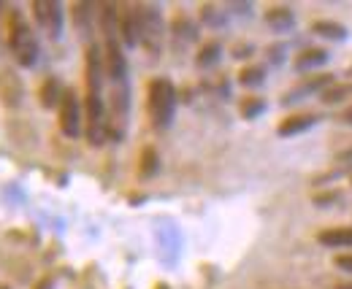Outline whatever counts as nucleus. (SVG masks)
Segmentation results:
<instances>
[{"label": "nucleus", "instance_id": "11", "mask_svg": "<svg viewBox=\"0 0 352 289\" xmlns=\"http://www.w3.org/2000/svg\"><path fill=\"white\" fill-rule=\"evenodd\" d=\"M265 22H268L271 30L285 33V30H290V27L296 25V16H293V11H290L287 5H276V8H271V11L265 14Z\"/></svg>", "mask_w": 352, "mask_h": 289}, {"label": "nucleus", "instance_id": "19", "mask_svg": "<svg viewBox=\"0 0 352 289\" xmlns=\"http://www.w3.org/2000/svg\"><path fill=\"white\" fill-rule=\"evenodd\" d=\"M157 170V154H155V149H144V154H141V176H152Z\"/></svg>", "mask_w": 352, "mask_h": 289}, {"label": "nucleus", "instance_id": "6", "mask_svg": "<svg viewBox=\"0 0 352 289\" xmlns=\"http://www.w3.org/2000/svg\"><path fill=\"white\" fill-rule=\"evenodd\" d=\"M33 16H36L38 27L46 36H52V38L63 36V5L57 0H36L33 3Z\"/></svg>", "mask_w": 352, "mask_h": 289}, {"label": "nucleus", "instance_id": "2", "mask_svg": "<svg viewBox=\"0 0 352 289\" xmlns=\"http://www.w3.org/2000/svg\"><path fill=\"white\" fill-rule=\"evenodd\" d=\"M146 108H149V119L157 130H166L174 122L176 114V86L168 79L157 76L149 82L146 89Z\"/></svg>", "mask_w": 352, "mask_h": 289}, {"label": "nucleus", "instance_id": "15", "mask_svg": "<svg viewBox=\"0 0 352 289\" xmlns=\"http://www.w3.org/2000/svg\"><path fill=\"white\" fill-rule=\"evenodd\" d=\"M239 82L244 84V86H261L265 82V71L258 68V65H250V68H244L239 73Z\"/></svg>", "mask_w": 352, "mask_h": 289}, {"label": "nucleus", "instance_id": "9", "mask_svg": "<svg viewBox=\"0 0 352 289\" xmlns=\"http://www.w3.org/2000/svg\"><path fill=\"white\" fill-rule=\"evenodd\" d=\"M320 117H314V114H296V117H287V119H282V124L276 127V132L282 135V138H290V135H298V132H307L309 127H314Z\"/></svg>", "mask_w": 352, "mask_h": 289}, {"label": "nucleus", "instance_id": "21", "mask_svg": "<svg viewBox=\"0 0 352 289\" xmlns=\"http://www.w3.org/2000/svg\"><path fill=\"white\" fill-rule=\"evenodd\" d=\"M204 22H206V25H220L222 22L214 5H206V8H204Z\"/></svg>", "mask_w": 352, "mask_h": 289}, {"label": "nucleus", "instance_id": "1", "mask_svg": "<svg viewBox=\"0 0 352 289\" xmlns=\"http://www.w3.org/2000/svg\"><path fill=\"white\" fill-rule=\"evenodd\" d=\"M87 97H85V135L92 146H100L109 138V111L103 103V54L98 46L87 49Z\"/></svg>", "mask_w": 352, "mask_h": 289}, {"label": "nucleus", "instance_id": "22", "mask_svg": "<svg viewBox=\"0 0 352 289\" xmlns=\"http://www.w3.org/2000/svg\"><path fill=\"white\" fill-rule=\"evenodd\" d=\"M336 163L342 170H352V149H344L342 154H336Z\"/></svg>", "mask_w": 352, "mask_h": 289}, {"label": "nucleus", "instance_id": "3", "mask_svg": "<svg viewBox=\"0 0 352 289\" xmlns=\"http://www.w3.org/2000/svg\"><path fill=\"white\" fill-rule=\"evenodd\" d=\"M8 49L22 68H30L38 62V38H36L33 27L19 14H14L11 25H8Z\"/></svg>", "mask_w": 352, "mask_h": 289}, {"label": "nucleus", "instance_id": "18", "mask_svg": "<svg viewBox=\"0 0 352 289\" xmlns=\"http://www.w3.org/2000/svg\"><path fill=\"white\" fill-rule=\"evenodd\" d=\"M174 36L176 38H184V41H195L198 38V30L187 22V19H176L174 22Z\"/></svg>", "mask_w": 352, "mask_h": 289}, {"label": "nucleus", "instance_id": "12", "mask_svg": "<svg viewBox=\"0 0 352 289\" xmlns=\"http://www.w3.org/2000/svg\"><path fill=\"white\" fill-rule=\"evenodd\" d=\"M328 51L325 49H307V51H301L298 57H296V71H311V68H320V65H325L328 62Z\"/></svg>", "mask_w": 352, "mask_h": 289}, {"label": "nucleus", "instance_id": "14", "mask_svg": "<svg viewBox=\"0 0 352 289\" xmlns=\"http://www.w3.org/2000/svg\"><path fill=\"white\" fill-rule=\"evenodd\" d=\"M63 84L57 82V79H46L41 84V106L44 108H52V106H60V97H63Z\"/></svg>", "mask_w": 352, "mask_h": 289}, {"label": "nucleus", "instance_id": "5", "mask_svg": "<svg viewBox=\"0 0 352 289\" xmlns=\"http://www.w3.org/2000/svg\"><path fill=\"white\" fill-rule=\"evenodd\" d=\"M60 130L68 135V138H76L82 132V106H79V97L74 89H65L63 97H60Z\"/></svg>", "mask_w": 352, "mask_h": 289}, {"label": "nucleus", "instance_id": "8", "mask_svg": "<svg viewBox=\"0 0 352 289\" xmlns=\"http://www.w3.org/2000/svg\"><path fill=\"white\" fill-rule=\"evenodd\" d=\"M331 84H333V76H331V73L314 76V79H309V82H304L301 86H296L293 92H287V95H285V103H296V100H304L307 95H314V92H322V89H328Z\"/></svg>", "mask_w": 352, "mask_h": 289}, {"label": "nucleus", "instance_id": "4", "mask_svg": "<svg viewBox=\"0 0 352 289\" xmlns=\"http://www.w3.org/2000/svg\"><path fill=\"white\" fill-rule=\"evenodd\" d=\"M135 14H138V43H144L149 54H157L163 49V36H166L160 8L157 5H135Z\"/></svg>", "mask_w": 352, "mask_h": 289}, {"label": "nucleus", "instance_id": "17", "mask_svg": "<svg viewBox=\"0 0 352 289\" xmlns=\"http://www.w3.org/2000/svg\"><path fill=\"white\" fill-rule=\"evenodd\" d=\"M265 111V103L261 97H247L244 103H241V117L244 119H255V117H261Z\"/></svg>", "mask_w": 352, "mask_h": 289}, {"label": "nucleus", "instance_id": "13", "mask_svg": "<svg viewBox=\"0 0 352 289\" xmlns=\"http://www.w3.org/2000/svg\"><path fill=\"white\" fill-rule=\"evenodd\" d=\"M311 33L322 36V38H331V41H344L347 38V30L339 25V22H328V19H320L311 25Z\"/></svg>", "mask_w": 352, "mask_h": 289}, {"label": "nucleus", "instance_id": "23", "mask_svg": "<svg viewBox=\"0 0 352 289\" xmlns=\"http://www.w3.org/2000/svg\"><path fill=\"white\" fill-rule=\"evenodd\" d=\"M344 122L352 124V108H347V111H344Z\"/></svg>", "mask_w": 352, "mask_h": 289}, {"label": "nucleus", "instance_id": "16", "mask_svg": "<svg viewBox=\"0 0 352 289\" xmlns=\"http://www.w3.org/2000/svg\"><path fill=\"white\" fill-rule=\"evenodd\" d=\"M220 43H206L204 49H201V54H198V65L201 68H209V65H214L217 60H220Z\"/></svg>", "mask_w": 352, "mask_h": 289}, {"label": "nucleus", "instance_id": "20", "mask_svg": "<svg viewBox=\"0 0 352 289\" xmlns=\"http://www.w3.org/2000/svg\"><path fill=\"white\" fill-rule=\"evenodd\" d=\"M333 265L339 270H344V273H352V254H336L333 257Z\"/></svg>", "mask_w": 352, "mask_h": 289}, {"label": "nucleus", "instance_id": "10", "mask_svg": "<svg viewBox=\"0 0 352 289\" xmlns=\"http://www.w3.org/2000/svg\"><path fill=\"white\" fill-rule=\"evenodd\" d=\"M120 38L125 41V46H138V14H135V5L125 8L120 14Z\"/></svg>", "mask_w": 352, "mask_h": 289}, {"label": "nucleus", "instance_id": "7", "mask_svg": "<svg viewBox=\"0 0 352 289\" xmlns=\"http://www.w3.org/2000/svg\"><path fill=\"white\" fill-rule=\"evenodd\" d=\"M317 244L328 248H352V224L344 227H325L317 233Z\"/></svg>", "mask_w": 352, "mask_h": 289}, {"label": "nucleus", "instance_id": "24", "mask_svg": "<svg viewBox=\"0 0 352 289\" xmlns=\"http://www.w3.org/2000/svg\"><path fill=\"white\" fill-rule=\"evenodd\" d=\"M336 289H352V281H350V284H339Z\"/></svg>", "mask_w": 352, "mask_h": 289}]
</instances>
